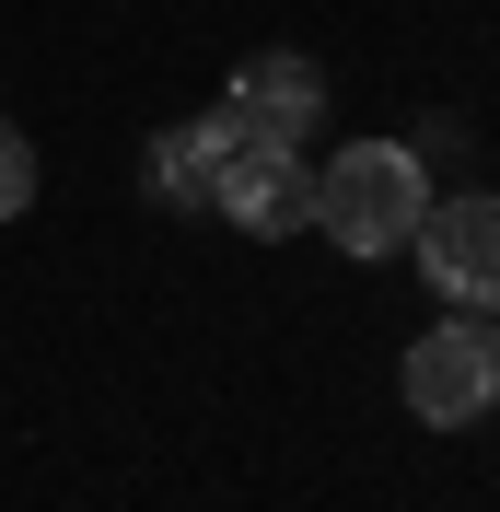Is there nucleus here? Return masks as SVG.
Segmentation results:
<instances>
[{
  "mask_svg": "<svg viewBox=\"0 0 500 512\" xmlns=\"http://www.w3.org/2000/svg\"><path fill=\"white\" fill-rule=\"evenodd\" d=\"M152 187L163 198H210L221 222L256 233V245L314 233V163H303V140H280V128L245 117L233 94H221L210 117H187L175 140H152Z\"/></svg>",
  "mask_w": 500,
  "mask_h": 512,
  "instance_id": "nucleus-1",
  "label": "nucleus"
},
{
  "mask_svg": "<svg viewBox=\"0 0 500 512\" xmlns=\"http://www.w3.org/2000/svg\"><path fill=\"white\" fill-rule=\"evenodd\" d=\"M419 210H431V163L407 152V140H338V152L314 163V233L338 256H361V268L407 256Z\"/></svg>",
  "mask_w": 500,
  "mask_h": 512,
  "instance_id": "nucleus-2",
  "label": "nucleus"
},
{
  "mask_svg": "<svg viewBox=\"0 0 500 512\" xmlns=\"http://www.w3.org/2000/svg\"><path fill=\"white\" fill-rule=\"evenodd\" d=\"M396 396L431 431H477V419L500 408V338L477 315H442V326H419L407 338V361H396Z\"/></svg>",
  "mask_w": 500,
  "mask_h": 512,
  "instance_id": "nucleus-3",
  "label": "nucleus"
},
{
  "mask_svg": "<svg viewBox=\"0 0 500 512\" xmlns=\"http://www.w3.org/2000/svg\"><path fill=\"white\" fill-rule=\"evenodd\" d=\"M407 256H419L431 303H454V315H500V198H489V187L431 198L419 233H407Z\"/></svg>",
  "mask_w": 500,
  "mask_h": 512,
  "instance_id": "nucleus-4",
  "label": "nucleus"
},
{
  "mask_svg": "<svg viewBox=\"0 0 500 512\" xmlns=\"http://www.w3.org/2000/svg\"><path fill=\"white\" fill-rule=\"evenodd\" d=\"M233 105H245V117H268L280 140H303V128L326 117V70H314V59H291V47H268V59H245V70H233Z\"/></svg>",
  "mask_w": 500,
  "mask_h": 512,
  "instance_id": "nucleus-5",
  "label": "nucleus"
},
{
  "mask_svg": "<svg viewBox=\"0 0 500 512\" xmlns=\"http://www.w3.org/2000/svg\"><path fill=\"white\" fill-rule=\"evenodd\" d=\"M24 210H35V140L0 117V222H24Z\"/></svg>",
  "mask_w": 500,
  "mask_h": 512,
  "instance_id": "nucleus-6",
  "label": "nucleus"
}]
</instances>
